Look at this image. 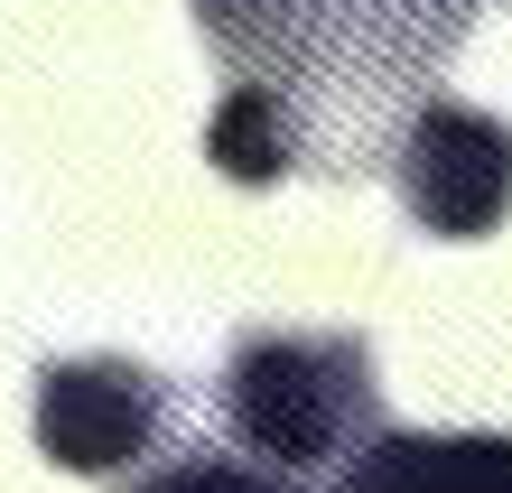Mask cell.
<instances>
[{
	"mask_svg": "<svg viewBox=\"0 0 512 493\" xmlns=\"http://www.w3.org/2000/svg\"><path fill=\"white\" fill-rule=\"evenodd\" d=\"M131 493H308V484L270 475V466H243V456H168V466H149Z\"/></svg>",
	"mask_w": 512,
	"mask_h": 493,
	"instance_id": "cell-7",
	"label": "cell"
},
{
	"mask_svg": "<svg viewBox=\"0 0 512 493\" xmlns=\"http://www.w3.org/2000/svg\"><path fill=\"white\" fill-rule=\"evenodd\" d=\"M326 493H512L503 428H373Z\"/></svg>",
	"mask_w": 512,
	"mask_h": 493,
	"instance_id": "cell-5",
	"label": "cell"
},
{
	"mask_svg": "<svg viewBox=\"0 0 512 493\" xmlns=\"http://www.w3.org/2000/svg\"><path fill=\"white\" fill-rule=\"evenodd\" d=\"M38 447L66 475H131L168 438V382L131 354H66L38 363Z\"/></svg>",
	"mask_w": 512,
	"mask_h": 493,
	"instance_id": "cell-4",
	"label": "cell"
},
{
	"mask_svg": "<svg viewBox=\"0 0 512 493\" xmlns=\"http://www.w3.org/2000/svg\"><path fill=\"white\" fill-rule=\"evenodd\" d=\"M382 168H391V187H401L419 233L485 242L512 214V121H494V112H475V103L429 84V94H410V112L391 121Z\"/></svg>",
	"mask_w": 512,
	"mask_h": 493,
	"instance_id": "cell-3",
	"label": "cell"
},
{
	"mask_svg": "<svg viewBox=\"0 0 512 493\" xmlns=\"http://www.w3.org/2000/svg\"><path fill=\"white\" fill-rule=\"evenodd\" d=\"M475 0H196L205 47L298 112V149L373 168L410 94H429Z\"/></svg>",
	"mask_w": 512,
	"mask_h": 493,
	"instance_id": "cell-1",
	"label": "cell"
},
{
	"mask_svg": "<svg viewBox=\"0 0 512 493\" xmlns=\"http://www.w3.org/2000/svg\"><path fill=\"white\" fill-rule=\"evenodd\" d=\"M205 159H215V177H233V187H280V177L308 159V149H298V112L270 94V84L233 75L215 121H205Z\"/></svg>",
	"mask_w": 512,
	"mask_h": 493,
	"instance_id": "cell-6",
	"label": "cell"
},
{
	"mask_svg": "<svg viewBox=\"0 0 512 493\" xmlns=\"http://www.w3.org/2000/svg\"><path fill=\"white\" fill-rule=\"evenodd\" d=\"M391 428L373 382V335L354 326H252L224 354V447L243 466L326 484L354 447Z\"/></svg>",
	"mask_w": 512,
	"mask_h": 493,
	"instance_id": "cell-2",
	"label": "cell"
}]
</instances>
